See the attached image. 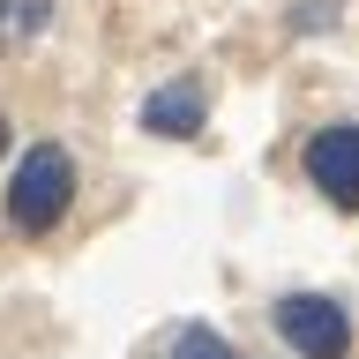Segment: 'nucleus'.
Instances as JSON below:
<instances>
[{"label":"nucleus","mask_w":359,"mask_h":359,"mask_svg":"<svg viewBox=\"0 0 359 359\" xmlns=\"http://www.w3.org/2000/svg\"><path fill=\"white\" fill-rule=\"evenodd\" d=\"M67 202H75V157L60 142H30L15 180H8V224L38 240V232H53L67 217Z\"/></svg>","instance_id":"obj_1"},{"label":"nucleus","mask_w":359,"mask_h":359,"mask_svg":"<svg viewBox=\"0 0 359 359\" xmlns=\"http://www.w3.org/2000/svg\"><path fill=\"white\" fill-rule=\"evenodd\" d=\"M269 322H277V337L299 359H344L352 352V314L337 307V299H322V292H285L269 307Z\"/></svg>","instance_id":"obj_2"},{"label":"nucleus","mask_w":359,"mask_h":359,"mask_svg":"<svg viewBox=\"0 0 359 359\" xmlns=\"http://www.w3.org/2000/svg\"><path fill=\"white\" fill-rule=\"evenodd\" d=\"M307 180L337 210H359V120H337L307 142Z\"/></svg>","instance_id":"obj_3"},{"label":"nucleus","mask_w":359,"mask_h":359,"mask_svg":"<svg viewBox=\"0 0 359 359\" xmlns=\"http://www.w3.org/2000/svg\"><path fill=\"white\" fill-rule=\"evenodd\" d=\"M202 120H210V90H202L195 75H180V83L150 90V105H142V128L165 135V142H180V135H202Z\"/></svg>","instance_id":"obj_4"},{"label":"nucleus","mask_w":359,"mask_h":359,"mask_svg":"<svg viewBox=\"0 0 359 359\" xmlns=\"http://www.w3.org/2000/svg\"><path fill=\"white\" fill-rule=\"evenodd\" d=\"M45 22H53V8H45V0H0V45L38 38Z\"/></svg>","instance_id":"obj_5"},{"label":"nucleus","mask_w":359,"mask_h":359,"mask_svg":"<svg viewBox=\"0 0 359 359\" xmlns=\"http://www.w3.org/2000/svg\"><path fill=\"white\" fill-rule=\"evenodd\" d=\"M172 359H240V352H232V344H224L210 322H187V330L172 337Z\"/></svg>","instance_id":"obj_6"},{"label":"nucleus","mask_w":359,"mask_h":359,"mask_svg":"<svg viewBox=\"0 0 359 359\" xmlns=\"http://www.w3.org/2000/svg\"><path fill=\"white\" fill-rule=\"evenodd\" d=\"M337 15H344L337 0H307V8H292V30H307V38H314V30H330Z\"/></svg>","instance_id":"obj_7"},{"label":"nucleus","mask_w":359,"mask_h":359,"mask_svg":"<svg viewBox=\"0 0 359 359\" xmlns=\"http://www.w3.org/2000/svg\"><path fill=\"white\" fill-rule=\"evenodd\" d=\"M0 150H8V120H0Z\"/></svg>","instance_id":"obj_8"}]
</instances>
